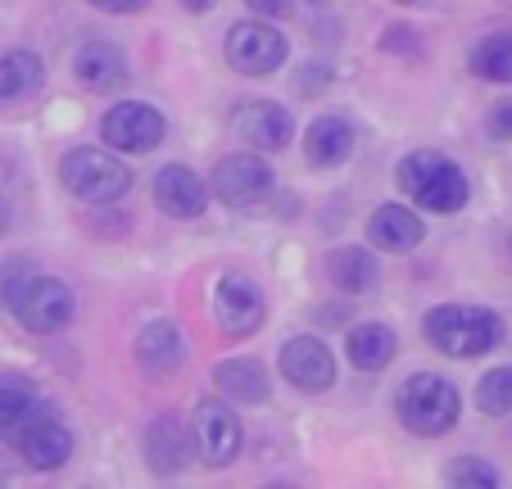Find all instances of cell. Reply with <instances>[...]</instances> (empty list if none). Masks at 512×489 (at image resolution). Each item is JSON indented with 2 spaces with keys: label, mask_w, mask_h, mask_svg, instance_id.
<instances>
[{
  "label": "cell",
  "mask_w": 512,
  "mask_h": 489,
  "mask_svg": "<svg viewBox=\"0 0 512 489\" xmlns=\"http://www.w3.org/2000/svg\"><path fill=\"white\" fill-rule=\"evenodd\" d=\"M0 308H10L14 322L32 336H55L73 322V295L64 281L46 277L32 259L0 263Z\"/></svg>",
  "instance_id": "6da1fadb"
},
{
  "label": "cell",
  "mask_w": 512,
  "mask_h": 489,
  "mask_svg": "<svg viewBox=\"0 0 512 489\" xmlns=\"http://www.w3.org/2000/svg\"><path fill=\"white\" fill-rule=\"evenodd\" d=\"M399 191L408 195L413 204L431 213H458L467 204V177L449 154L440 150H413L399 159V173H395Z\"/></svg>",
  "instance_id": "7a4b0ae2"
},
{
  "label": "cell",
  "mask_w": 512,
  "mask_h": 489,
  "mask_svg": "<svg viewBox=\"0 0 512 489\" xmlns=\"http://www.w3.org/2000/svg\"><path fill=\"white\" fill-rule=\"evenodd\" d=\"M141 444H145L150 471H159V476H177V471L191 462V435H186L182 417H173V413H159L155 422L145 426Z\"/></svg>",
  "instance_id": "5bb4252c"
},
{
  "label": "cell",
  "mask_w": 512,
  "mask_h": 489,
  "mask_svg": "<svg viewBox=\"0 0 512 489\" xmlns=\"http://www.w3.org/2000/svg\"><path fill=\"white\" fill-rule=\"evenodd\" d=\"M254 14H263V19H286L290 14V0H245Z\"/></svg>",
  "instance_id": "f1b7e54d"
},
{
  "label": "cell",
  "mask_w": 512,
  "mask_h": 489,
  "mask_svg": "<svg viewBox=\"0 0 512 489\" xmlns=\"http://www.w3.org/2000/svg\"><path fill=\"white\" fill-rule=\"evenodd\" d=\"M368 236H372L377 250L408 254V250L422 245L426 231H422V218H417L413 209H404V204H381V209L372 213V222H368Z\"/></svg>",
  "instance_id": "ac0fdd59"
},
{
  "label": "cell",
  "mask_w": 512,
  "mask_h": 489,
  "mask_svg": "<svg viewBox=\"0 0 512 489\" xmlns=\"http://www.w3.org/2000/svg\"><path fill=\"white\" fill-rule=\"evenodd\" d=\"M286 55H290L286 37H281L277 28H268V23H236V28L227 32V59H232V68L245 77L277 73V68L286 64Z\"/></svg>",
  "instance_id": "9c48e42d"
},
{
  "label": "cell",
  "mask_w": 512,
  "mask_h": 489,
  "mask_svg": "<svg viewBox=\"0 0 512 489\" xmlns=\"http://www.w3.org/2000/svg\"><path fill=\"white\" fill-rule=\"evenodd\" d=\"M213 191H218L223 204L245 209V204L263 200V195L272 191V168L259 154H227V159L213 168Z\"/></svg>",
  "instance_id": "7c38bea8"
},
{
  "label": "cell",
  "mask_w": 512,
  "mask_h": 489,
  "mask_svg": "<svg viewBox=\"0 0 512 489\" xmlns=\"http://www.w3.org/2000/svg\"><path fill=\"white\" fill-rule=\"evenodd\" d=\"M168 132V118L159 114L155 105H141V100H123L105 114L100 123V136H105L114 150L123 154H150Z\"/></svg>",
  "instance_id": "ba28073f"
},
{
  "label": "cell",
  "mask_w": 512,
  "mask_h": 489,
  "mask_svg": "<svg viewBox=\"0 0 512 489\" xmlns=\"http://www.w3.org/2000/svg\"><path fill=\"white\" fill-rule=\"evenodd\" d=\"M91 5L105 14H136V10H145L150 0H91Z\"/></svg>",
  "instance_id": "f546056e"
},
{
  "label": "cell",
  "mask_w": 512,
  "mask_h": 489,
  "mask_svg": "<svg viewBox=\"0 0 512 489\" xmlns=\"http://www.w3.org/2000/svg\"><path fill=\"white\" fill-rule=\"evenodd\" d=\"M213 317H218V326H223V336L245 340L268 322V304H263L259 286H254L250 277L227 272V277L218 281V290H213Z\"/></svg>",
  "instance_id": "52a82bcc"
},
{
  "label": "cell",
  "mask_w": 512,
  "mask_h": 489,
  "mask_svg": "<svg viewBox=\"0 0 512 489\" xmlns=\"http://www.w3.org/2000/svg\"><path fill=\"white\" fill-rule=\"evenodd\" d=\"M345 354H349V363H354L358 372H381V367L395 363L399 340H395V331L381 326V322H358V326H349Z\"/></svg>",
  "instance_id": "d6986e66"
},
{
  "label": "cell",
  "mask_w": 512,
  "mask_h": 489,
  "mask_svg": "<svg viewBox=\"0 0 512 489\" xmlns=\"http://www.w3.org/2000/svg\"><path fill=\"white\" fill-rule=\"evenodd\" d=\"M213 385L232 403H268V394H272L268 372H263L259 358H227V363H218L213 367Z\"/></svg>",
  "instance_id": "ffe728a7"
},
{
  "label": "cell",
  "mask_w": 512,
  "mask_h": 489,
  "mask_svg": "<svg viewBox=\"0 0 512 489\" xmlns=\"http://www.w3.org/2000/svg\"><path fill=\"white\" fill-rule=\"evenodd\" d=\"M5 227H10V204L0 200V231H5Z\"/></svg>",
  "instance_id": "d6a6232c"
},
{
  "label": "cell",
  "mask_w": 512,
  "mask_h": 489,
  "mask_svg": "<svg viewBox=\"0 0 512 489\" xmlns=\"http://www.w3.org/2000/svg\"><path fill=\"white\" fill-rule=\"evenodd\" d=\"M191 431H195V449H200L204 467H232L241 453V422L232 408H223V399H200L191 413Z\"/></svg>",
  "instance_id": "8992f818"
},
{
  "label": "cell",
  "mask_w": 512,
  "mask_h": 489,
  "mask_svg": "<svg viewBox=\"0 0 512 489\" xmlns=\"http://www.w3.org/2000/svg\"><path fill=\"white\" fill-rule=\"evenodd\" d=\"M182 363H186V336L177 331L173 322H150L136 336V367H141L145 376H173V372H182Z\"/></svg>",
  "instance_id": "9a60e30c"
},
{
  "label": "cell",
  "mask_w": 512,
  "mask_h": 489,
  "mask_svg": "<svg viewBox=\"0 0 512 489\" xmlns=\"http://www.w3.org/2000/svg\"><path fill=\"white\" fill-rule=\"evenodd\" d=\"M386 50H417V37L413 32H386Z\"/></svg>",
  "instance_id": "4dcf8cb0"
},
{
  "label": "cell",
  "mask_w": 512,
  "mask_h": 489,
  "mask_svg": "<svg viewBox=\"0 0 512 489\" xmlns=\"http://www.w3.org/2000/svg\"><path fill=\"white\" fill-rule=\"evenodd\" d=\"M14 449L23 453V462H28V467H37V471H59L68 458H73V435H68V426L59 422V413L46 403V408H41V413L19 431Z\"/></svg>",
  "instance_id": "30bf717a"
},
{
  "label": "cell",
  "mask_w": 512,
  "mask_h": 489,
  "mask_svg": "<svg viewBox=\"0 0 512 489\" xmlns=\"http://www.w3.org/2000/svg\"><path fill=\"white\" fill-rule=\"evenodd\" d=\"M309 5H322V0H309Z\"/></svg>",
  "instance_id": "836d02e7"
},
{
  "label": "cell",
  "mask_w": 512,
  "mask_h": 489,
  "mask_svg": "<svg viewBox=\"0 0 512 489\" xmlns=\"http://www.w3.org/2000/svg\"><path fill=\"white\" fill-rule=\"evenodd\" d=\"M182 5H186V10H191V14H204V10H213V0H182Z\"/></svg>",
  "instance_id": "1f68e13d"
},
{
  "label": "cell",
  "mask_w": 512,
  "mask_h": 489,
  "mask_svg": "<svg viewBox=\"0 0 512 489\" xmlns=\"http://www.w3.org/2000/svg\"><path fill=\"white\" fill-rule=\"evenodd\" d=\"M485 127H490V136H499V141H512V100L494 105L490 118H485Z\"/></svg>",
  "instance_id": "83f0119b"
},
{
  "label": "cell",
  "mask_w": 512,
  "mask_h": 489,
  "mask_svg": "<svg viewBox=\"0 0 512 489\" xmlns=\"http://www.w3.org/2000/svg\"><path fill=\"white\" fill-rule=\"evenodd\" d=\"M73 77L96 96H109V91H118L127 82V59L114 41H87L73 55Z\"/></svg>",
  "instance_id": "2e32d148"
},
{
  "label": "cell",
  "mask_w": 512,
  "mask_h": 489,
  "mask_svg": "<svg viewBox=\"0 0 512 489\" xmlns=\"http://www.w3.org/2000/svg\"><path fill=\"white\" fill-rule=\"evenodd\" d=\"M327 277L336 290L345 295H363V290L377 286V259H372L363 245H345V250L327 254Z\"/></svg>",
  "instance_id": "7402d4cb"
},
{
  "label": "cell",
  "mask_w": 512,
  "mask_h": 489,
  "mask_svg": "<svg viewBox=\"0 0 512 489\" xmlns=\"http://www.w3.org/2000/svg\"><path fill=\"white\" fill-rule=\"evenodd\" d=\"M349 150H354V127L336 114H322L318 123L304 132V159L318 163V168H336V163H345Z\"/></svg>",
  "instance_id": "44dd1931"
},
{
  "label": "cell",
  "mask_w": 512,
  "mask_h": 489,
  "mask_svg": "<svg viewBox=\"0 0 512 489\" xmlns=\"http://www.w3.org/2000/svg\"><path fill=\"white\" fill-rule=\"evenodd\" d=\"M395 408H399V422H404L408 431L435 440V435H449L458 426L463 399H458V390L445 381V376L417 372V376H408V381H404Z\"/></svg>",
  "instance_id": "277c9868"
},
{
  "label": "cell",
  "mask_w": 512,
  "mask_h": 489,
  "mask_svg": "<svg viewBox=\"0 0 512 489\" xmlns=\"http://www.w3.org/2000/svg\"><path fill=\"white\" fill-rule=\"evenodd\" d=\"M426 340L449 358H476L490 354L503 340V322L490 308L476 304H440L426 313Z\"/></svg>",
  "instance_id": "3957f363"
},
{
  "label": "cell",
  "mask_w": 512,
  "mask_h": 489,
  "mask_svg": "<svg viewBox=\"0 0 512 489\" xmlns=\"http://www.w3.org/2000/svg\"><path fill=\"white\" fill-rule=\"evenodd\" d=\"M37 399L41 394L28 376H0V440H5V435L37 408Z\"/></svg>",
  "instance_id": "cb8c5ba5"
},
{
  "label": "cell",
  "mask_w": 512,
  "mask_h": 489,
  "mask_svg": "<svg viewBox=\"0 0 512 489\" xmlns=\"http://www.w3.org/2000/svg\"><path fill=\"white\" fill-rule=\"evenodd\" d=\"M59 182L68 186V195H78L87 204H114L127 195L132 186V173L105 150H91V145H78L59 159Z\"/></svg>",
  "instance_id": "5b68a950"
},
{
  "label": "cell",
  "mask_w": 512,
  "mask_h": 489,
  "mask_svg": "<svg viewBox=\"0 0 512 489\" xmlns=\"http://www.w3.org/2000/svg\"><path fill=\"white\" fill-rule=\"evenodd\" d=\"M46 82V64H41L32 50H10L0 55V105L5 100H23Z\"/></svg>",
  "instance_id": "603a6c76"
},
{
  "label": "cell",
  "mask_w": 512,
  "mask_h": 489,
  "mask_svg": "<svg viewBox=\"0 0 512 489\" xmlns=\"http://www.w3.org/2000/svg\"><path fill=\"white\" fill-rule=\"evenodd\" d=\"M155 200L168 218H200L204 204H209V191H204V182L191 173V168L168 163L164 173L155 177Z\"/></svg>",
  "instance_id": "e0dca14e"
},
{
  "label": "cell",
  "mask_w": 512,
  "mask_h": 489,
  "mask_svg": "<svg viewBox=\"0 0 512 489\" xmlns=\"http://www.w3.org/2000/svg\"><path fill=\"white\" fill-rule=\"evenodd\" d=\"M472 73L485 82H512V32H494L472 50Z\"/></svg>",
  "instance_id": "d4e9b609"
},
{
  "label": "cell",
  "mask_w": 512,
  "mask_h": 489,
  "mask_svg": "<svg viewBox=\"0 0 512 489\" xmlns=\"http://www.w3.org/2000/svg\"><path fill=\"white\" fill-rule=\"evenodd\" d=\"M277 363L290 385H300V390H309V394L336 385V358H331V349L322 345L318 336H290L286 345H281Z\"/></svg>",
  "instance_id": "8fae6325"
},
{
  "label": "cell",
  "mask_w": 512,
  "mask_h": 489,
  "mask_svg": "<svg viewBox=\"0 0 512 489\" xmlns=\"http://www.w3.org/2000/svg\"><path fill=\"white\" fill-rule=\"evenodd\" d=\"M476 408L490 417H508L512 413V363L508 367H490L476 381Z\"/></svg>",
  "instance_id": "484cf974"
},
{
  "label": "cell",
  "mask_w": 512,
  "mask_h": 489,
  "mask_svg": "<svg viewBox=\"0 0 512 489\" xmlns=\"http://www.w3.org/2000/svg\"><path fill=\"white\" fill-rule=\"evenodd\" d=\"M232 132L254 150H286L295 118H290V109L272 105V100H250V105H241L232 114Z\"/></svg>",
  "instance_id": "4fadbf2b"
},
{
  "label": "cell",
  "mask_w": 512,
  "mask_h": 489,
  "mask_svg": "<svg viewBox=\"0 0 512 489\" xmlns=\"http://www.w3.org/2000/svg\"><path fill=\"white\" fill-rule=\"evenodd\" d=\"M449 485H499V471L490 467V462L481 458H454V467H449Z\"/></svg>",
  "instance_id": "4316f807"
}]
</instances>
